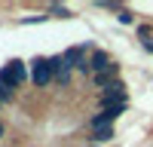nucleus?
Masks as SVG:
<instances>
[{
	"instance_id": "obj_1",
	"label": "nucleus",
	"mask_w": 153,
	"mask_h": 147,
	"mask_svg": "<svg viewBox=\"0 0 153 147\" xmlns=\"http://www.w3.org/2000/svg\"><path fill=\"white\" fill-rule=\"evenodd\" d=\"M25 74H28L25 61L12 58V61H6V65L0 68V86H6V89H19L22 80H25Z\"/></svg>"
},
{
	"instance_id": "obj_7",
	"label": "nucleus",
	"mask_w": 153,
	"mask_h": 147,
	"mask_svg": "<svg viewBox=\"0 0 153 147\" xmlns=\"http://www.w3.org/2000/svg\"><path fill=\"white\" fill-rule=\"evenodd\" d=\"M113 138V126L110 129H95L92 132V144H104V141H110Z\"/></svg>"
},
{
	"instance_id": "obj_10",
	"label": "nucleus",
	"mask_w": 153,
	"mask_h": 147,
	"mask_svg": "<svg viewBox=\"0 0 153 147\" xmlns=\"http://www.w3.org/2000/svg\"><path fill=\"white\" fill-rule=\"evenodd\" d=\"M46 16H28V19H22V24H37V22H43Z\"/></svg>"
},
{
	"instance_id": "obj_6",
	"label": "nucleus",
	"mask_w": 153,
	"mask_h": 147,
	"mask_svg": "<svg viewBox=\"0 0 153 147\" xmlns=\"http://www.w3.org/2000/svg\"><path fill=\"white\" fill-rule=\"evenodd\" d=\"M110 65H113V61H110V55L98 49V52H92V58H89V74H101V71H107Z\"/></svg>"
},
{
	"instance_id": "obj_11",
	"label": "nucleus",
	"mask_w": 153,
	"mask_h": 147,
	"mask_svg": "<svg viewBox=\"0 0 153 147\" xmlns=\"http://www.w3.org/2000/svg\"><path fill=\"white\" fill-rule=\"evenodd\" d=\"M141 46L147 49V52H153V37H144V40H141Z\"/></svg>"
},
{
	"instance_id": "obj_4",
	"label": "nucleus",
	"mask_w": 153,
	"mask_h": 147,
	"mask_svg": "<svg viewBox=\"0 0 153 147\" xmlns=\"http://www.w3.org/2000/svg\"><path fill=\"white\" fill-rule=\"evenodd\" d=\"M49 68H52V77H55V83H68V80H71V74H74V68L65 61V55L49 58Z\"/></svg>"
},
{
	"instance_id": "obj_9",
	"label": "nucleus",
	"mask_w": 153,
	"mask_h": 147,
	"mask_svg": "<svg viewBox=\"0 0 153 147\" xmlns=\"http://www.w3.org/2000/svg\"><path fill=\"white\" fill-rule=\"evenodd\" d=\"M117 19H120L123 24H132V22H135V16H132L129 9H120V12H117Z\"/></svg>"
},
{
	"instance_id": "obj_12",
	"label": "nucleus",
	"mask_w": 153,
	"mask_h": 147,
	"mask_svg": "<svg viewBox=\"0 0 153 147\" xmlns=\"http://www.w3.org/2000/svg\"><path fill=\"white\" fill-rule=\"evenodd\" d=\"M0 135H3V122H0Z\"/></svg>"
},
{
	"instance_id": "obj_5",
	"label": "nucleus",
	"mask_w": 153,
	"mask_h": 147,
	"mask_svg": "<svg viewBox=\"0 0 153 147\" xmlns=\"http://www.w3.org/2000/svg\"><path fill=\"white\" fill-rule=\"evenodd\" d=\"M117 80H120V65H110L107 71H101V74H92V83L98 86L101 92H104L107 86H113Z\"/></svg>"
},
{
	"instance_id": "obj_3",
	"label": "nucleus",
	"mask_w": 153,
	"mask_h": 147,
	"mask_svg": "<svg viewBox=\"0 0 153 147\" xmlns=\"http://www.w3.org/2000/svg\"><path fill=\"white\" fill-rule=\"evenodd\" d=\"M49 80H52V68H49V58H34V61H31V83L43 89Z\"/></svg>"
},
{
	"instance_id": "obj_13",
	"label": "nucleus",
	"mask_w": 153,
	"mask_h": 147,
	"mask_svg": "<svg viewBox=\"0 0 153 147\" xmlns=\"http://www.w3.org/2000/svg\"><path fill=\"white\" fill-rule=\"evenodd\" d=\"M89 147H101V144H89Z\"/></svg>"
},
{
	"instance_id": "obj_8",
	"label": "nucleus",
	"mask_w": 153,
	"mask_h": 147,
	"mask_svg": "<svg viewBox=\"0 0 153 147\" xmlns=\"http://www.w3.org/2000/svg\"><path fill=\"white\" fill-rule=\"evenodd\" d=\"M49 12H52V16H58V19H71V9L58 6V3H52V6H49Z\"/></svg>"
},
{
	"instance_id": "obj_2",
	"label": "nucleus",
	"mask_w": 153,
	"mask_h": 147,
	"mask_svg": "<svg viewBox=\"0 0 153 147\" xmlns=\"http://www.w3.org/2000/svg\"><path fill=\"white\" fill-rule=\"evenodd\" d=\"M98 101H101V110H104V107H117V104H129V98H126V86L117 80L113 86H107V89L101 92Z\"/></svg>"
}]
</instances>
